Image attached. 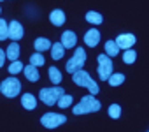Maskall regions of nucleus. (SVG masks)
<instances>
[{"mask_svg": "<svg viewBox=\"0 0 149 132\" xmlns=\"http://www.w3.org/2000/svg\"><path fill=\"white\" fill-rule=\"evenodd\" d=\"M67 121V118L63 114H58V113H46L42 118H40V123L46 127V128H56L60 125H63Z\"/></svg>", "mask_w": 149, "mask_h": 132, "instance_id": "0eeeda50", "label": "nucleus"}, {"mask_svg": "<svg viewBox=\"0 0 149 132\" xmlns=\"http://www.w3.org/2000/svg\"><path fill=\"white\" fill-rule=\"evenodd\" d=\"M116 44H118V48L119 49H130L135 42H137V39H135V35L133 34H121V35H118L116 37V41H114Z\"/></svg>", "mask_w": 149, "mask_h": 132, "instance_id": "6e6552de", "label": "nucleus"}, {"mask_svg": "<svg viewBox=\"0 0 149 132\" xmlns=\"http://www.w3.org/2000/svg\"><path fill=\"white\" fill-rule=\"evenodd\" d=\"M137 60V53L130 48V49H125V53H123V62L125 63H133Z\"/></svg>", "mask_w": 149, "mask_h": 132, "instance_id": "5701e85b", "label": "nucleus"}, {"mask_svg": "<svg viewBox=\"0 0 149 132\" xmlns=\"http://www.w3.org/2000/svg\"><path fill=\"white\" fill-rule=\"evenodd\" d=\"M49 20H51V23H53L54 27H61V25L65 23V13L60 11V9H54V11H51Z\"/></svg>", "mask_w": 149, "mask_h": 132, "instance_id": "ddd939ff", "label": "nucleus"}, {"mask_svg": "<svg viewBox=\"0 0 149 132\" xmlns=\"http://www.w3.org/2000/svg\"><path fill=\"white\" fill-rule=\"evenodd\" d=\"M100 109V102L93 95H84L79 104L74 106V114H88V113H97Z\"/></svg>", "mask_w": 149, "mask_h": 132, "instance_id": "f03ea898", "label": "nucleus"}, {"mask_svg": "<svg viewBox=\"0 0 149 132\" xmlns=\"http://www.w3.org/2000/svg\"><path fill=\"white\" fill-rule=\"evenodd\" d=\"M0 2H2V0H0Z\"/></svg>", "mask_w": 149, "mask_h": 132, "instance_id": "c756f323", "label": "nucleus"}, {"mask_svg": "<svg viewBox=\"0 0 149 132\" xmlns=\"http://www.w3.org/2000/svg\"><path fill=\"white\" fill-rule=\"evenodd\" d=\"M76 42H77V37H76V34H74V32L67 30V32L61 34V46L65 49L67 48H74V46H76Z\"/></svg>", "mask_w": 149, "mask_h": 132, "instance_id": "9b49d317", "label": "nucleus"}, {"mask_svg": "<svg viewBox=\"0 0 149 132\" xmlns=\"http://www.w3.org/2000/svg\"><path fill=\"white\" fill-rule=\"evenodd\" d=\"M0 92H2V95L13 99L21 92V81H18L16 78L11 76V78H7V79H4L0 83Z\"/></svg>", "mask_w": 149, "mask_h": 132, "instance_id": "39448f33", "label": "nucleus"}, {"mask_svg": "<svg viewBox=\"0 0 149 132\" xmlns=\"http://www.w3.org/2000/svg\"><path fill=\"white\" fill-rule=\"evenodd\" d=\"M61 109H65V107H68L70 104H72V95H67V93H63L60 99H58V102H56Z\"/></svg>", "mask_w": 149, "mask_h": 132, "instance_id": "393cba45", "label": "nucleus"}, {"mask_svg": "<svg viewBox=\"0 0 149 132\" xmlns=\"http://www.w3.org/2000/svg\"><path fill=\"white\" fill-rule=\"evenodd\" d=\"M4 62H6V51H4V49H0V67L4 65Z\"/></svg>", "mask_w": 149, "mask_h": 132, "instance_id": "cd10ccee", "label": "nucleus"}, {"mask_svg": "<svg viewBox=\"0 0 149 132\" xmlns=\"http://www.w3.org/2000/svg\"><path fill=\"white\" fill-rule=\"evenodd\" d=\"M65 93V90L61 88V86H53V88H42L40 92H39V95H40V100L44 102V104H47V106H53V104H56L58 102V99L61 97Z\"/></svg>", "mask_w": 149, "mask_h": 132, "instance_id": "20e7f679", "label": "nucleus"}, {"mask_svg": "<svg viewBox=\"0 0 149 132\" xmlns=\"http://www.w3.org/2000/svg\"><path fill=\"white\" fill-rule=\"evenodd\" d=\"M30 65H33V67H40V65H44V56L42 53H33L30 56Z\"/></svg>", "mask_w": 149, "mask_h": 132, "instance_id": "b1692460", "label": "nucleus"}, {"mask_svg": "<svg viewBox=\"0 0 149 132\" xmlns=\"http://www.w3.org/2000/svg\"><path fill=\"white\" fill-rule=\"evenodd\" d=\"M123 81H125V74H121V72L111 74V76H109V79H107V83H109L111 86H119Z\"/></svg>", "mask_w": 149, "mask_h": 132, "instance_id": "aec40b11", "label": "nucleus"}, {"mask_svg": "<svg viewBox=\"0 0 149 132\" xmlns=\"http://www.w3.org/2000/svg\"><path fill=\"white\" fill-rule=\"evenodd\" d=\"M23 67H25V65H23L19 60H14V62H11V65H9V72H11V74H18V72L23 71Z\"/></svg>", "mask_w": 149, "mask_h": 132, "instance_id": "bb28decb", "label": "nucleus"}, {"mask_svg": "<svg viewBox=\"0 0 149 132\" xmlns=\"http://www.w3.org/2000/svg\"><path fill=\"white\" fill-rule=\"evenodd\" d=\"M84 62H86V51H84L83 48H76V51H74V56L67 62L65 69H67L68 74H74V72H77V71L83 69Z\"/></svg>", "mask_w": 149, "mask_h": 132, "instance_id": "7ed1b4c3", "label": "nucleus"}, {"mask_svg": "<svg viewBox=\"0 0 149 132\" xmlns=\"http://www.w3.org/2000/svg\"><path fill=\"white\" fill-rule=\"evenodd\" d=\"M109 116L114 118V120H118L121 116V106L119 104H111L109 106Z\"/></svg>", "mask_w": 149, "mask_h": 132, "instance_id": "a878e982", "label": "nucleus"}, {"mask_svg": "<svg viewBox=\"0 0 149 132\" xmlns=\"http://www.w3.org/2000/svg\"><path fill=\"white\" fill-rule=\"evenodd\" d=\"M21 37H23V27L19 25V21H11L9 23V39H13L16 42Z\"/></svg>", "mask_w": 149, "mask_h": 132, "instance_id": "1a4fd4ad", "label": "nucleus"}, {"mask_svg": "<svg viewBox=\"0 0 149 132\" xmlns=\"http://www.w3.org/2000/svg\"><path fill=\"white\" fill-rule=\"evenodd\" d=\"M21 106H23L26 111H32V109H35V106H37V99H35L32 93H23V95H21Z\"/></svg>", "mask_w": 149, "mask_h": 132, "instance_id": "f8f14e48", "label": "nucleus"}, {"mask_svg": "<svg viewBox=\"0 0 149 132\" xmlns=\"http://www.w3.org/2000/svg\"><path fill=\"white\" fill-rule=\"evenodd\" d=\"M51 56H53V60H60V58H63V53H65V48L61 46V42H54V44H51Z\"/></svg>", "mask_w": 149, "mask_h": 132, "instance_id": "dca6fc26", "label": "nucleus"}, {"mask_svg": "<svg viewBox=\"0 0 149 132\" xmlns=\"http://www.w3.org/2000/svg\"><path fill=\"white\" fill-rule=\"evenodd\" d=\"M105 55H107L109 58L119 55V48H118V44H116L114 41H107V42H105Z\"/></svg>", "mask_w": 149, "mask_h": 132, "instance_id": "6ab92c4d", "label": "nucleus"}, {"mask_svg": "<svg viewBox=\"0 0 149 132\" xmlns=\"http://www.w3.org/2000/svg\"><path fill=\"white\" fill-rule=\"evenodd\" d=\"M112 69H114V65H112L111 58L107 55H98V76L102 81L109 79V76L112 74Z\"/></svg>", "mask_w": 149, "mask_h": 132, "instance_id": "423d86ee", "label": "nucleus"}, {"mask_svg": "<svg viewBox=\"0 0 149 132\" xmlns=\"http://www.w3.org/2000/svg\"><path fill=\"white\" fill-rule=\"evenodd\" d=\"M84 42H86V46L95 48V46L100 42V32H98L97 28L88 30V32H86V35H84Z\"/></svg>", "mask_w": 149, "mask_h": 132, "instance_id": "9d476101", "label": "nucleus"}, {"mask_svg": "<svg viewBox=\"0 0 149 132\" xmlns=\"http://www.w3.org/2000/svg\"><path fill=\"white\" fill-rule=\"evenodd\" d=\"M49 79L53 81V85H60L61 83V72L56 67H49Z\"/></svg>", "mask_w": 149, "mask_h": 132, "instance_id": "4be33fe9", "label": "nucleus"}, {"mask_svg": "<svg viewBox=\"0 0 149 132\" xmlns=\"http://www.w3.org/2000/svg\"><path fill=\"white\" fill-rule=\"evenodd\" d=\"M86 21L91 23V25H100V23L104 21V18H102L100 13H97V11H90V13H86Z\"/></svg>", "mask_w": 149, "mask_h": 132, "instance_id": "a211bd4d", "label": "nucleus"}, {"mask_svg": "<svg viewBox=\"0 0 149 132\" xmlns=\"http://www.w3.org/2000/svg\"><path fill=\"white\" fill-rule=\"evenodd\" d=\"M23 72H25V76H26L28 81H32V83L39 81V71H37V67H33V65H28V67H25Z\"/></svg>", "mask_w": 149, "mask_h": 132, "instance_id": "f3484780", "label": "nucleus"}, {"mask_svg": "<svg viewBox=\"0 0 149 132\" xmlns=\"http://www.w3.org/2000/svg\"><path fill=\"white\" fill-rule=\"evenodd\" d=\"M19 44L18 42H11L9 44V48H7V51H6V56L11 60V62H14V60H19Z\"/></svg>", "mask_w": 149, "mask_h": 132, "instance_id": "4468645a", "label": "nucleus"}, {"mask_svg": "<svg viewBox=\"0 0 149 132\" xmlns=\"http://www.w3.org/2000/svg\"><path fill=\"white\" fill-rule=\"evenodd\" d=\"M9 39V23L0 18V41Z\"/></svg>", "mask_w": 149, "mask_h": 132, "instance_id": "412c9836", "label": "nucleus"}, {"mask_svg": "<svg viewBox=\"0 0 149 132\" xmlns=\"http://www.w3.org/2000/svg\"><path fill=\"white\" fill-rule=\"evenodd\" d=\"M33 46H35V51H37V53H42V51H47V49L51 48V42H49V39L39 37V39H35Z\"/></svg>", "mask_w": 149, "mask_h": 132, "instance_id": "2eb2a0df", "label": "nucleus"}, {"mask_svg": "<svg viewBox=\"0 0 149 132\" xmlns=\"http://www.w3.org/2000/svg\"><path fill=\"white\" fill-rule=\"evenodd\" d=\"M0 13H2V9H0Z\"/></svg>", "mask_w": 149, "mask_h": 132, "instance_id": "c85d7f7f", "label": "nucleus"}, {"mask_svg": "<svg viewBox=\"0 0 149 132\" xmlns=\"http://www.w3.org/2000/svg\"><path fill=\"white\" fill-rule=\"evenodd\" d=\"M72 79H74V83H76L77 86H86L90 90V95H97L100 92V86L97 85V81H93L91 76L86 71H83V69L77 71V72H74L72 74Z\"/></svg>", "mask_w": 149, "mask_h": 132, "instance_id": "f257e3e1", "label": "nucleus"}]
</instances>
